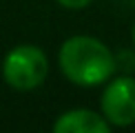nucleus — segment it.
I'll use <instances>...</instances> for the list:
<instances>
[{"label":"nucleus","instance_id":"obj_1","mask_svg":"<svg viewBox=\"0 0 135 133\" xmlns=\"http://www.w3.org/2000/svg\"><path fill=\"white\" fill-rule=\"evenodd\" d=\"M60 69L78 87H98L115 71V58L98 38L73 36L60 47Z\"/></svg>","mask_w":135,"mask_h":133},{"label":"nucleus","instance_id":"obj_2","mask_svg":"<svg viewBox=\"0 0 135 133\" xmlns=\"http://www.w3.org/2000/svg\"><path fill=\"white\" fill-rule=\"evenodd\" d=\"M49 73V62L42 49L33 44H18L2 62V75L9 87L18 91H31L40 87Z\"/></svg>","mask_w":135,"mask_h":133},{"label":"nucleus","instance_id":"obj_3","mask_svg":"<svg viewBox=\"0 0 135 133\" xmlns=\"http://www.w3.org/2000/svg\"><path fill=\"white\" fill-rule=\"evenodd\" d=\"M102 113L109 124L128 126L135 122V80L128 75L115 78L102 93Z\"/></svg>","mask_w":135,"mask_h":133},{"label":"nucleus","instance_id":"obj_4","mask_svg":"<svg viewBox=\"0 0 135 133\" xmlns=\"http://www.w3.org/2000/svg\"><path fill=\"white\" fill-rule=\"evenodd\" d=\"M55 133H106L109 122L104 115H98L89 109H71L62 113L53 124Z\"/></svg>","mask_w":135,"mask_h":133},{"label":"nucleus","instance_id":"obj_5","mask_svg":"<svg viewBox=\"0 0 135 133\" xmlns=\"http://www.w3.org/2000/svg\"><path fill=\"white\" fill-rule=\"evenodd\" d=\"M64 9H84L93 2V0H58Z\"/></svg>","mask_w":135,"mask_h":133},{"label":"nucleus","instance_id":"obj_6","mask_svg":"<svg viewBox=\"0 0 135 133\" xmlns=\"http://www.w3.org/2000/svg\"><path fill=\"white\" fill-rule=\"evenodd\" d=\"M133 44H135V27H133Z\"/></svg>","mask_w":135,"mask_h":133},{"label":"nucleus","instance_id":"obj_7","mask_svg":"<svg viewBox=\"0 0 135 133\" xmlns=\"http://www.w3.org/2000/svg\"><path fill=\"white\" fill-rule=\"evenodd\" d=\"M133 2H135V0H133Z\"/></svg>","mask_w":135,"mask_h":133}]
</instances>
